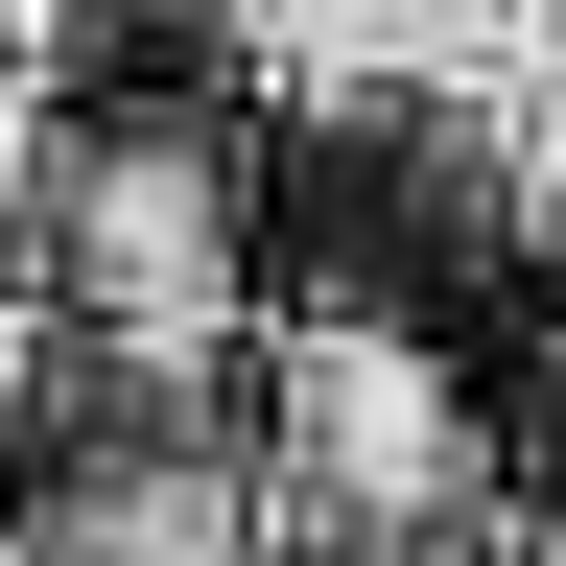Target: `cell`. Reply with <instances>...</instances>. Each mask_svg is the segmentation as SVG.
Here are the masks:
<instances>
[{"mask_svg":"<svg viewBox=\"0 0 566 566\" xmlns=\"http://www.w3.org/2000/svg\"><path fill=\"white\" fill-rule=\"evenodd\" d=\"M48 260L71 307H95V354H237V189H212L189 118H95L48 166Z\"/></svg>","mask_w":566,"mask_h":566,"instance_id":"6da1fadb","label":"cell"},{"mask_svg":"<svg viewBox=\"0 0 566 566\" xmlns=\"http://www.w3.org/2000/svg\"><path fill=\"white\" fill-rule=\"evenodd\" d=\"M260 520H283L260 472H212V449H118V472L48 520V566H260Z\"/></svg>","mask_w":566,"mask_h":566,"instance_id":"3957f363","label":"cell"},{"mask_svg":"<svg viewBox=\"0 0 566 566\" xmlns=\"http://www.w3.org/2000/svg\"><path fill=\"white\" fill-rule=\"evenodd\" d=\"M260 424H283V472H260V495H307V520H354V543H401V520H449V495H472L449 378H424L401 331H354V307L260 354Z\"/></svg>","mask_w":566,"mask_h":566,"instance_id":"7a4b0ae2","label":"cell"}]
</instances>
